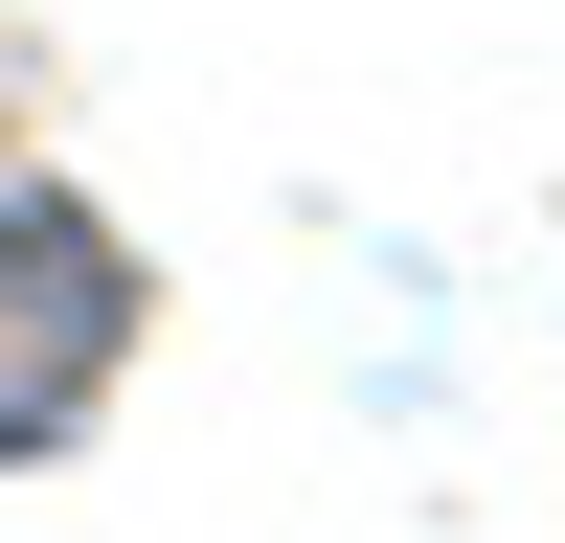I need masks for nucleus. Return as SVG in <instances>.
Masks as SVG:
<instances>
[{"instance_id": "nucleus-1", "label": "nucleus", "mask_w": 565, "mask_h": 543, "mask_svg": "<svg viewBox=\"0 0 565 543\" xmlns=\"http://www.w3.org/2000/svg\"><path fill=\"white\" fill-rule=\"evenodd\" d=\"M136 317H159V295H136L114 204H68V181L0 159V476H45V453L136 385Z\"/></svg>"}]
</instances>
